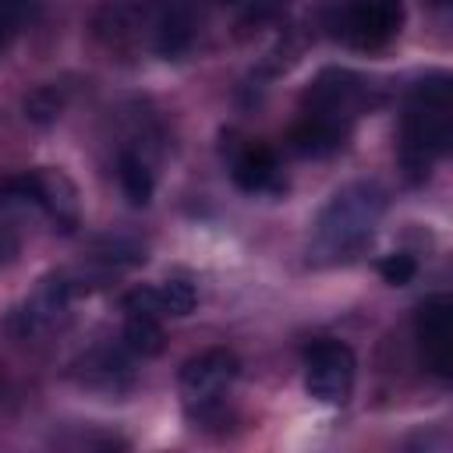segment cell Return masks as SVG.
I'll list each match as a JSON object with an SVG mask.
<instances>
[{"instance_id": "cell-1", "label": "cell", "mask_w": 453, "mask_h": 453, "mask_svg": "<svg viewBox=\"0 0 453 453\" xmlns=\"http://www.w3.org/2000/svg\"><path fill=\"white\" fill-rule=\"evenodd\" d=\"M453 142V81L446 71L425 74L407 103L400 120V166L407 180H425L432 166L449 152Z\"/></svg>"}, {"instance_id": "cell-2", "label": "cell", "mask_w": 453, "mask_h": 453, "mask_svg": "<svg viewBox=\"0 0 453 453\" xmlns=\"http://www.w3.org/2000/svg\"><path fill=\"white\" fill-rule=\"evenodd\" d=\"M386 212V191L375 180H357L340 188L319 212L311 230V258L315 262H343L354 258L375 234Z\"/></svg>"}, {"instance_id": "cell-3", "label": "cell", "mask_w": 453, "mask_h": 453, "mask_svg": "<svg viewBox=\"0 0 453 453\" xmlns=\"http://www.w3.org/2000/svg\"><path fill=\"white\" fill-rule=\"evenodd\" d=\"M375 103H379L375 85H372L365 74H357V71H350V67H322V71L308 81V88H304V96H301V113L350 127V124H354L361 113H368Z\"/></svg>"}, {"instance_id": "cell-4", "label": "cell", "mask_w": 453, "mask_h": 453, "mask_svg": "<svg viewBox=\"0 0 453 453\" xmlns=\"http://www.w3.org/2000/svg\"><path fill=\"white\" fill-rule=\"evenodd\" d=\"M403 25V0H336L326 11V32L354 50L386 46Z\"/></svg>"}, {"instance_id": "cell-5", "label": "cell", "mask_w": 453, "mask_h": 453, "mask_svg": "<svg viewBox=\"0 0 453 453\" xmlns=\"http://www.w3.org/2000/svg\"><path fill=\"white\" fill-rule=\"evenodd\" d=\"M159 0H106L92 21L99 42L117 53H152Z\"/></svg>"}, {"instance_id": "cell-6", "label": "cell", "mask_w": 453, "mask_h": 453, "mask_svg": "<svg viewBox=\"0 0 453 453\" xmlns=\"http://www.w3.org/2000/svg\"><path fill=\"white\" fill-rule=\"evenodd\" d=\"M357 361L340 340H315L304 350V389L319 403H343L354 389Z\"/></svg>"}, {"instance_id": "cell-7", "label": "cell", "mask_w": 453, "mask_h": 453, "mask_svg": "<svg viewBox=\"0 0 453 453\" xmlns=\"http://www.w3.org/2000/svg\"><path fill=\"white\" fill-rule=\"evenodd\" d=\"M241 372V361L234 350L226 347H209L195 357H188L177 372V386H180V396H184V407H198V403H212V400H223L226 389L234 386Z\"/></svg>"}, {"instance_id": "cell-8", "label": "cell", "mask_w": 453, "mask_h": 453, "mask_svg": "<svg viewBox=\"0 0 453 453\" xmlns=\"http://www.w3.org/2000/svg\"><path fill=\"white\" fill-rule=\"evenodd\" d=\"M414 336H418L425 368L439 379H449V372H453V304L446 294H435L418 308Z\"/></svg>"}, {"instance_id": "cell-9", "label": "cell", "mask_w": 453, "mask_h": 453, "mask_svg": "<svg viewBox=\"0 0 453 453\" xmlns=\"http://www.w3.org/2000/svg\"><path fill=\"white\" fill-rule=\"evenodd\" d=\"M223 156H226L230 177H234V184L241 191L255 195V191H280L283 188V180H280V159H276V152L265 142L230 134V142L223 145Z\"/></svg>"}, {"instance_id": "cell-10", "label": "cell", "mask_w": 453, "mask_h": 453, "mask_svg": "<svg viewBox=\"0 0 453 453\" xmlns=\"http://www.w3.org/2000/svg\"><path fill=\"white\" fill-rule=\"evenodd\" d=\"M28 177V205L39 209L53 230H74L78 226V191L71 184L67 173L53 170V166H35V170H25Z\"/></svg>"}, {"instance_id": "cell-11", "label": "cell", "mask_w": 453, "mask_h": 453, "mask_svg": "<svg viewBox=\"0 0 453 453\" xmlns=\"http://www.w3.org/2000/svg\"><path fill=\"white\" fill-rule=\"evenodd\" d=\"M131 350L124 343L117 347H92L88 354L78 357L74 365V379L88 389H99V393H120L131 386L134 379V368H131Z\"/></svg>"}, {"instance_id": "cell-12", "label": "cell", "mask_w": 453, "mask_h": 453, "mask_svg": "<svg viewBox=\"0 0 453 453\" xmlns=\"http://www.w3.org/2000/svg\"><path fill=\"white\" fill-rule=\"evenodd\" d=\"M350 127L343 124H333V120H322V117H308L301 113V120L290 127L287 134V145L297 152V156H311V159H322V156H333L343 149Z\"/></svg>"}, {"instance_id": "cell-13", "label": "cell", "mask_w": 453, "mask_h": 453, "mask_svg": "<svg viewBox=\"0 0 453 453\" xmlns=\"http://www.w3.org/2000/svg\"><path fill=\"white\" fill-rule=\"evenodd\" d=\"M117 184L131 205H149V198L156 191V177H152L149 159L131 145H124L117 152Z\"/></svg>"}, {"instance_id": "cell-14", "label": "cell", "mask_w": 453, "mask_h": 453, "mask_svg": "<svg viewBox=\"0 0 453 453\" xmlns=\"http://www.w3.org/2000/svg\"><path fill=\"white\" fill-rule=\"evenodd\" d=\"M120 343L134 354V357H156L166 343L163 336V326L156 315H124V333H120Z\"/></svg>"}, {"instance_id": "cell-15", "label": "cell", "mask_w": 453, "mask_h": 453, "mask_svg": "<svg viewBox=\"0 0 453 453\" xmlns=\"http://www.w3.org/2000/svg\"><path fill=\"white\" fill-rule=\"evenodd\" d=\"M156 294H159L163 315H188V311L198 304V290H195L188 280H177V276L156 283Z\"/></svg>"}, {"instance_id": "cell-16", "label": "cell", "mask_w": 453, "mask_h": 453, "mask_svg": "<svg viewBox=\"0 0 453 453\" xmlns=\"http://www.w3.org/2000/svg\"><path fill=\"white\" fill-rule=\"evenodd\" d=\"M32 21V4L28 0H0V57L14 46L21 28Z\"/></svg>"}, {"instance_id": "cell-17", "label": "cell", "mask_w": 453, "mask_h": 453, "mask_svg": "<svg viewBox=\"0 0 453 453\" xmlns=\"http://www.w3.org/2000/svg\"><path fill=\"white\" fill-rule=\"evenodd\" d=\"M60 106H64V99H60V92H57L53 85H42V88H35V92L25 99V113H28V120H35V124L57 120V117H60Z\"/></svg>"}, {"instance_id": "cell-18", "label": "cell", "mask_w": 453, "mask_h": 453, "mask_svg": "<svg viewBox=\"0 0 453 453\" xmlns=\"http://www.w3.org/2000/svg\"><path fill=\"white\" fill-rule=\"evenodd\" d=\"M379 276L386 283H393V287H403V283H411L418 276V262L407 251H393V255L379 258Z\"/></svg>"}, {"instance_id": "cell-19", "label": "cell", "mask_w": 453, "mask_h": 453, "mask_svg": "<svg viewBox=\"0 0 453 453\" xmlns=\"http://www.w3.org/2000/svg\"><path fill=\"white\" fill-rule=\"evenodd\" d=\"M120 308H124V315H156V319H163L156 287H134V290H127L120 297Z\"/></svg>"}, {"instance_id": "cell-20", "label": "cell", "mask_w": 453, "mask_h": 453, "mask_svg": "<svg viewBox=\"0 0 453 453\" xmlns=\"http://www.w3.org/2000/svg\"><path fill=\"white\" fill-rule=\"evenodd\" d=\"M18 251H21L18 234H14L11 226H0V265H11V262L18 258Z\"/></svg>"}, {"instance_id": "cell-21", "label": "cell", "mask_w": 453, "mask_h": 453, "mask_svg": "<svg viewBox=\"0 0 453 453\" xmlns=\"http://www.w3.org/2000/svg\"><path fill=\"white\" fill-rule=\"evenodd\" d=\"M432 7H449V0H428Z\"/></svg>"}]
</instances>
